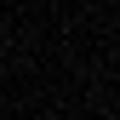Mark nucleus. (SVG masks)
Returning a JSON list of instances; mask_svg holds the SVG:
<instances>
[{"label": "nucleus", "instance_id": "nucleus-1", "mask_svg": "<svg viewBox=\"0 0 120 120\" xmlns=\"http://www.w3.org/2000/svg\"><path fill=\"white\" fill-rule=\"evenodd\" d=\"M0 80H6V57H0Z\"/></svg>", "mask_w": 120, "mask_h": 120}]
</instances>
